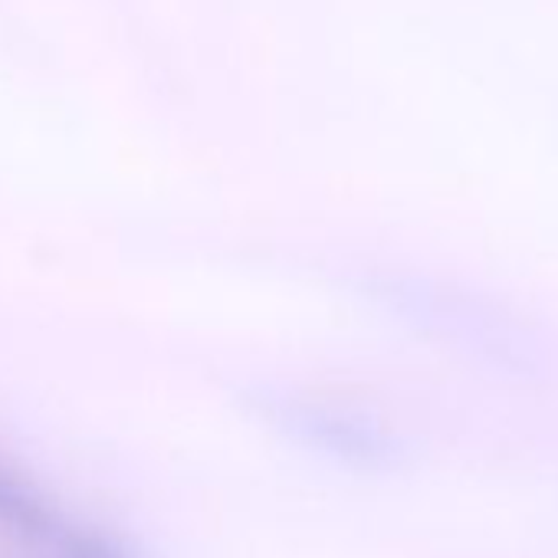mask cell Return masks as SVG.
<instances>
[{
    "label": "cell",
    "instance_id": "1",
    "mask_svg": "<svg viewBox=\"0 0 558 558\" xmlns=\"http://www.w3.org/2000/svg\"><path fill=\"white\" fill-rule=\"evenodd\" d=\"M0 558H125L99 529L0 460Z\"/></svg>",
    "mask_w": 558,
    "mask_h": 558
}]
</instances>
